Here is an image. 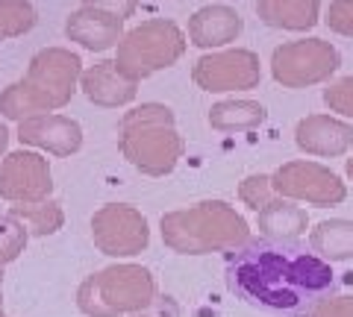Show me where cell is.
Masks as SVG:
<instances>
[{"label":"cell","mask_w":353,"mask_h":317,"mask_svg":"<svg viewBox=\"0 0 353 317\" xmlns=\"http://www.w3.org/2000/svg\"><path fill=\"white\" fill-rule=\"evenodd\" d=\"M333 285V267L309 247L285 238H253L227 259V288L268 314L312 317Z\"/></svg>","instance_id":"cell-1"},{"label":"cell","mask_w":353,"mask_h":317,"mask_svg":"<svg viewBox=\"0 0 353 317\" xmlns=\"http://www.w3.org/2000/svg\"><path fill=\"white\" fill-rule=\"evenodd\" d=\"M265 12L268 15H292V24H312L315 0H265Z\"/></svg>","instance_id":"cell-2"},{"label":"cell","mask_w":353,"mask_h":317,"mask_svg":"<svg viewBox=\"0 0 353 317\" xmlns=\"http://www.w3.org/2000/svg\"><path fill=\"white\" fill-rule=\"evenodd\" d=\"M312 317H353V305L350 303H321L312 311Z\"/></svg>","instance_id":"cell-3"}]
</instances>
